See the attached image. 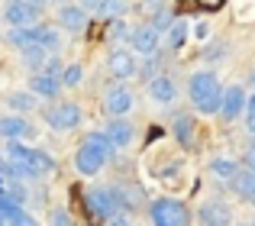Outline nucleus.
I'll list each match as a JSON object with an SVG mask.
<instances>
[{"label":"nucleus","instance_id":"1","mask_svg":"<svg viewBox=\"0 0 255 226\" xmlns=\"http://www.w3.org/2000/svg\"><path fill=\"white\" fill-rule=\"evenodd\" d=\"M117 149H120V145L107 136V129L84 136V142L75 149V168H78V175H97V171L104 168V162H110V158L117 155Z\"/></svg>","mask_w":255,"mask_h":226},{"label":"nucleus","instance_id":"2","mask_svg":"<svg viewBox=\"0 0 255 226\" xmlns=\"http://www.w3.org/2000/svg\"><path fill=\"white\" fill-rule=\"evenodd\" d=\"M187 94H191L194 101V110L197 113H220L223 107V84H220V78L213 75V71H197V75H191V81H187Z\"/></svg>","mask_w":255,"mask_h":226},{"label":"nucleus","instance_id":"3","mask_svg":"<svg viewBox=\"0 0 255 226\" xmlns=\"http://www.w3.org/2000/svg\"><path fill=\"white\" fill-rule=\"evenodd\" d=\"M6 155L19 165V171H23L26 181H36V178H45V175L55 171V158H52L49 152L29 149V145H23L19 139H6Z\"/></svg>","mask_w":255,"mask_h":226},{"label":"nucleus","instance_id":"4","mask_svg":"<svg viewBox=\"0 0 255 226\" xmlns=\"http://www.w3.org/2000/svg\"><path fill=\"white\" fill-rule=\"evenodd\" d=\"M84 204H87V210H91L94 220L110 223L120 210H126V194H123V188H113V184H107V188L97 184V188H91L84 194Z\"/></svg>","mask_w":255,"mask_h":226},{"label":"nucleus","instance_id":"5","mask_svg":"<svg viewBox=\"0 0 255 226\" xmlns=\"http://www.w3.org/2000/svg\"><path fill=\"white\" fill-rule=\"evenodd\" d=\"M6 42L16 45V49H26V45L39 42V45H45L49 52H58V42H62V39H58V32L52 29V26L32 23V26H13L10 36H6Z\"/></svg>","mask_w":255,"mask_h":226},{"label":"nucleus","instance_id":"6","mask_svg":"<svg viewBox=\"0 0 255 226\" xmlns=\"http://www.w3.org/2000/svg\"><path fill=\"white\" fill-rule=\"evenodd\" d=\"M149 220L155 226H184L191 223V210L184 201H174V197H155L149 204Z\"/></svg>","mask_w":255,"mask_h":226},{"label":"nucleus","instance_id":"7","mask_svg":"<svg viewBox=\"0 0 255 226\" xmlns=\"http://www.w3.org/2000/svg\"><path fill=\"white\" fill-rule=\"evenodd\" d=\"M42 119L52 126V129H75L81 126V107L75 101H62V104H52V107L42 110Z\"/></svg>","mask_w":255,"mask_h":226},{"label":"nucleus","instance_id":"8","mask_svg":"<svg viewBox=\"0 0 255 226\" xmlns=\"http://www.w3.org/2000/svg\"><path fill=\"white\" fill-rule=\"evenodd\" d=\"M39 16H42V6L29 3V0H6L3 6V23L10 26H32L39 23Z\"/></svg>","mask_w":255,"mask_h":226},{"label":"nucleus","instance_id":"9","mask_svg":"<svg viewBox=\"0 0 255 226\" xmlns=\"http://www.w3.org/2000/svg\"><path fill=\"white\" fill-rule=\"evenodd\" d=\"M26 201H16L10 194H0V223H16V226H29L32 214L23 207Z\"/></svg>","mask_w":255,"mask_h":226},{"label":"nucleus","instance_id":"10","mask_svg":"<svg viewBox=\"0 0 255 226\" xmlns=\"http://www.w3.org/2000/svg\"><path fill=\"white\" fill-rule=\"evenodd\" d=\"M107 65H110V75L113 78H132L139 71V65H136V55H132L129 49H113L110 52V58H107Z\"/></svg>","mask_w":255,"mask_h":226},{"label":"nucleus","instance_id":"11","mask_svg":"<svg viewBox=\"0 0 255 226\" xmlns=\"http://www.w3.org/2000/svg\"><path fill=\"white\" fill-rule=\"evenodd\" d=\"M197 223H204V226H226V223H233V210L226 207L223 201H207L204 207L197 210Z\"/></svg>","mask_w":255,"mask_h":226},{"label":"nucleus","instance_id":"12","mask_svg":"<svg viewBox=\"0 0 255 226\" xmlns=\"http://www.w3.org/2000/svg\"><path fill=\"white\" fill-rule=\"evenodd\" d=\"M246 107H249V97H246V91L239 88V84H233V88H226V94H223L220 116H223V119H236Z\"/></svg>","mask_w":255,"mask_h":226},{"label":"nucleus","instance_id":"13","mask_svg":"<svg viewBox=\"0 0 255 226\" xmlns=\"http://www.w3.org/2000/svg\"><path fill=\"white\" fill-rule=\"evenodd\" d=\"M129 42H132V52H139V55H155L158 29H155V26H139V29L129 32Z\"/></svg>","mask_w":255,"mask_h":226},{"label":"nucleus","instance_id":"14","mask_svg":"<svg viewBox=\"0 0 255 226\" xmlns=\"http://www.w3.org/2000/svg\"><path fill=\"white\" fill-rule=\"evenodd\" d=\"M104 110L110 113V116H126V113L132 110V91H126V88H113V91H107V97H104Z\"/></svg>","mask_w":255,"mask_h":226},{"label":"nucleus","instance_id":"15","mask_svg":"<svg viewBox=\"0 0 255 226\" xmlns=\"http://www.w3.org/2000/svg\"><path fill=\"white\" fill-rule=\"evenodd\" d=\"M230 188L236 191L243 201H255V168H249V165H246V168H239L236 175L230 178Z\"/></svg>","mask_w":255,"mask_h":226},{"label":"nucleus","instance_id":"16","mask_svg":"<svg viewBox=\"0 0 255 226\" xmlns=\"http://www.w3.org/2000/svg\"><path fill=\"white\" fill-rule=\"evenodd\" d=\"M62 78L49 75V71H39V75L29 78V91H36L39 97H58V91H62Z\"/></svg>","mask_w":255,"mask_h":226},{"label":"nucleus","instance_id":"17","mask_svg":"<svg viewBox=\"0 0 255 226\" xmlns=\"http://www.w3.org/2000/svg\"><path fill=\"white\" fill-rule=\"evenodd\" d=\"M58 23H62L65 29H71V32H81L87 26V10L81 3H68V6L58 10Z\"/></svg>","mask_w":255,"mask_h":226},{"label":"nucleus","instance_id":"18","mask_svg":"<svg viewBox=\"0 0 255 226\" xmlns=\"http://www.w3.org/2000/svg\"><path fill=\"white\" fill-rule=\"evenodd\" d=\"M149 94H152L155 104H171L174 97H178V88H174V81L168 75H158V78L149 81Z\"/></svg>","mask_w":255,"mask_h":226},{"label":"nucleus","instance_id":"19","mask_svg":"<svg viewBox=\"0 0 255 226\" xmlns=\"http://www.w3.org/2000/svg\"><path fill=\"white\" fill-rule=\"evenodd\" d=\"M0 136L3 139H23V136H32V126L23 116H0Z\"/></svg>","mask_w":255,"mask_h":226},{"label":"nucleus","instance_id":"20","mask_svg":"<svg viewBox=\"0 0 255 226\" xmlns=\"http://www.w3.org/2000/svg\"><path fill=\"white\" fill-rule=\"evenodd\" d=\"M36 91H16V94H10L6 97V104H10V110H16V113H32L39 107V101H36Z\"/></svg>","mask_w":255,"mask_h":226},{"label":"nucleus","instance_id":"21","mask_svg":"<svg viewBox=\"0 0 255 226\" xmlns=\"http://www.w3.org/2000/svg\"><path fill=\"white\" fill-rule=\"evenodd\" d=\"M49 55H52V52L45 49V45H39V42L19 49V58H23V65H29V68H42V65L49 62Z\"/></svg>","mask_w":255,"mask_h":226},{"label":"nucleus","instance_id":"22","mask_svg":"<svg viewBox=\"0 0 255 226\" xmlns=\"http://www.w3.org/2000/svg\"><path fill=\"white\" fill-rule=\"evenodd\" d=\"M107 136H110L113 142H117L120 149H123V145H129V142H132V126L126 123L123 116H117L113 123H107Z\"/></svg>","mask_w":255,"mask_h":226},{"label":"nucleus","instance_id":"23","mask_svg":"<svg viewBox=\"0 0 255 226\" xmlns=\"http://www.w3.org/2000/svg\"><path fill=\"white\" fill-rule=\"evenodd\" d=\"M171 129H174V136H178L181 145H191V142H194V116L178 113V116L171 119Z\"/></svg>","mask_w":255,"mask_h":226},{"label":"nucleus","instance_id":"24","mask_svg":"<svg viewBox=\"0 0 255 226\" xmlns=\"http://www.w3.org/2000/svg\"><path fill=\"white\" fill-rule=\"evenodd\" d=\"M236 171H239L236 162H226V158H213L210 162V175H217V178H233Z\"/></svg>","mask_w":255,"mask_h":226},{"label":"nucleus","instance_id":"25","mask_svg":"<svg viewBox=\"0 0 255 226\" xmlns=\"http://www.w3.org/2000/svg\"><path fill=\"white\" fill-rule=\"evenodd\" d=\"M62 81H65V88H78V84L84 81V68L81 65H68V68L62 71Z\"/></svg>","mask_w":255,"mask_h":226},{"label":"nucleus","instance_id":"26","mask_svg":"<svg viewBox=\"0 0 255 226\" xmlns=\"http://www.w3.org/2000/svg\"><path fill=\"white\" fill-rule=\"evenodd\" d=\"M187 42V23H171V36H168V45L171 49H181Z\"/></svg>","mask_w":255,"mask_h":226},{"label":"nucleus","instance_id":"27","mask_svg":"<svg viewBox=\"0 0 255 226\" xmlns=\"http://www.w3.org/2000/svg\"><path fill=\"white\" fill-rule=\"evenodd\" d=\"M45 220H49L52 226H68L71 223V214H68V210H62V207H55L49 217H45Z\"/></svg>","mask_w":255,"mask_h":226},{"label":"nucleus","instance_id":"28","mask_svg":"<svg viewBox=\"0 0 255 226\" xmlns=\"http://www.w3.org/2000/svg\"><path fill=\"white\" fill-rule=\"evenodd\" d=\"M123 0H104V6H100V13L104 16H113V13H123Z\"/></svg>","mask_w":255,"mask_h":226},{"label":"nucleus","instance_id":"29","mask_svg":"<svg viewBox=\"0 0 255 226\" xmlns=\"http://www.w3.org/2000/svg\"><path fill=\"white\" fill-rule=\"evenodd\" d=\"M42 71H49V75H55V78H62V62H58V55H49V62L42 65Z\"/></svg>","mask_w":255,"mask_h":226},{"label":"nucleus","instance_id":"30","mask_svg":"<svg viewBox=\"0 0 255 226\" xmlns=\"http://www.w3.org/2000/svg\"><path fill=\"white\" fill-rule=\"evenodd\" d=\"M168 19H171V13H165V10H162V13L155 16V29H158V32H162V29H168V26H171Z\"/></svg>","mask_w":255,"mask_h":226},{"label":"nucleus","instance_id":"31","mask_svg":"<svg viewBox=\"0 0 255 226\" xmlns=\"http://www.w3.org/2000/svg\"><path fill=\"white\" fill-rule=\"evenodd\" d=\"M249 119H246V126H249V132H255V97H249Z\"/></svg>","mask_w":255,"mask_h":226},{"label":"nucleus","instance_id":"32","mask_svg":"<svg viewBox=\"0 0 255 226\" xmlns=\"http://www.w3.org/2000/svg\"><path fill=\"white\" fill-rule=\"evenodd\" d=\"M78 3H81L84 10H100V6H104V0H78Z\"/></svg>","mask_w":255,"mask_h":226},{"label":"nucleus","instance_id":"33","mask_svg":"<svg viewBox=\"0 0 255 226\" xmlns=\"http://www.w3.org/2000/svg\"><path fill=\"white\" fill-rule=\"evenodd\" d=\"M246 165H249V168H255V139H252L249 152H246Z\"/></svg>","mask_w":255,"mask_h":226},{"label":"nucleus","instance_id":"34","mask_svg":"<svg viewBox=\"0 0 255 226\" xmlns=\"http://www.w3.org/2000/svg\"><path fill=\"white\" fill-rule=\"evenodd\" d=\"M249 78H252V84H255V68H252V75H249Z\"/></svg>","mask_w":255,"mask_h":226},{"label":"nucleus","instance_id":"35","mask_svg":"<svg viewBox=\"0 0 255 226\" xmlns=\"http://www.w3.org/2000/svg\"><path fill=\"white\" fill-rule=\"evenodd\" d=\"M252 204H255V201H252Z\"/></svg>","mask_w":255,"mask_h":226}]
</instances>
